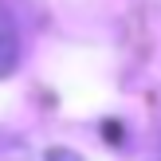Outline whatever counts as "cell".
I'll return each mask as SVG.
<instances>
[{
    "label": "cell",
    "instance_id": "obj_1",
    "mask_svg": "<svg viewBox=\"0 0 161 161\" xmlns=\"http://www.w3.org/2000/svg\"><path fill=\"white\" fill-rule=\"evenodd\" d=\"M20 55H24V43H20V24H16L12 8L0 4V79H8L16 67H20Z\"/></svg>",
    "mask_w": 161,
    "mask_h": 161
},
{
    "label": "cell",
    "instance_id": "obj_2",
    "mask_svg": "<svg viewBox=\"0 0 161 161\" xmlns=\"http://www.w3.org/2000/svg\"><path fill=\"white\" fill-rule=\"evenodd\" d=\"M47 161H83V157H79V153H71V149H47Z\"/></svg>",
    "mask_w": 161,
    "mask_h": 161
}]
</instances>
